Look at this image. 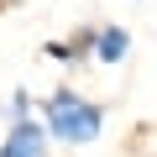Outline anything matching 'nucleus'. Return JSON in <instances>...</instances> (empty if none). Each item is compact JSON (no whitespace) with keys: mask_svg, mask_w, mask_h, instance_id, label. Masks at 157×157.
Masks as SVG:
<instances>
[{"mask_svg":"<svg viewBox=\"0 0 157 157\" xmlns=\"http://www.w3.org/2000/svg\"><path fill=\"white\" fill-rule=\"evenodd\" d=\"M0 157H52V141H47V131H42L37 110H32V115L6 121V136H0Z\"/></svg>","mask_w":157,"mask_h":157,"instance_id":"f03ea898","label":"nucleus"},{"mask_svg":"<svg viewBox=\"0 0 157 157\" xmlns=\"http://www.w3.org/2000/svg\"><path fill=\"white\" fill-rule=\"evenodd\" d=\"M37 121H42L47 141H58V147H94L105 136V105L89 100L84 89H73V84L47 89L42 105H37Z\"/></svg>","mask_w":157,"mask_h":157,"instance_id":"f257e3e1","label":"nucleus"},{"mask_svg":"<svg viewBox=\"0 0 157 157\" xmlns=\"http://www.w3.org/2000/svg\"><path fill=\"white\" fill-rule=\"evenodd\" d=\"M42 52H47L52 63H68V68H84V63H94V26H78V32H68V37L47 42Z\"/></svg>","mask_w":157,"mask_h":157,"instance_id":"20e7f679","label":"nucleus"},{"mask_svg":"<svg viewBox=\"0 0 157 157\" xmlns=\"http://www.w3.org/2000/svg\"><path fill=\"white\" fill-rule=\"evenodd\" d=\"M32 110H37V100H32V89H21V84L6 94V105H0V115H6V121H16V115H32Z\"/></svg>","mask_w":157,"mask_h":157,"instance_id":"39448f33","label":"nucleus"},{"mask_svg":"<svg viewBox=\"0 0 157 157\" xmlns=\"http://www.w3.org/2000/svg\"><path fill=\"white\" fill-rule=\"evenodd\" d=\"M126 58H131V26H121V21L94 26V63L100 68H121Z\"/></svg>","mask_w":157,"mask_h":157,"instance_id":"7ed1b4c3","label":"nucleus"}]
</instances>
